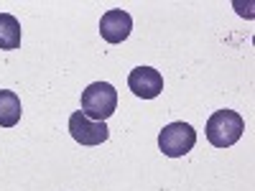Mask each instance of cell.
Listing matches in <instances>:
<instances>
[{
	"instance_id": "obj_8",
	"label": "cell",
	"mask_w": 255,
	"mask_h": 191,
	"mask_svg": "<svg viewBox=\"0 0 255 191\" xmlns=\"http://www.w3.org/2000/svg\"><path fill=\"white\" fill-rule=\"evenodd\" d=\"M20 46V23L10 13H0V49L13 51Z\"/></svg>"
},
{
	"instance_id": "obj_5",
	"label": "cell",
	"mask_w": 255,
	"mask_h": 191,
	"mask_svg": "<svg viewBox=\"0 0 255 191\" xmlns=\"http://www.w3.org/2000/svg\"><path fill=\"white\" fill-rule=\"evenodd\" d=\"M128 87H130V92L135 97L153 99L163 92V77L153 67H135L130 74H128Z\"/></svg>"
},
{
	"instance_id": "obj_1",
	"label": "cell",
	"mask_w": 255,
	"mask_h": 191,
	"mask_svg": "<svg viewBox=\"0 0 255 191\" xmlns=\"http://www.w3.org/2000/svg\"><path fill=\"white\" fill-rule=\"evenodd\" d=\"M245 133V120L235 110H217L207 120V140L215 148L235 145Z\"/></svg>"
},
{
	"instance_id": "obj_4",
	"label": "cell",
	"mask_w": 255,
	"mask_h": 191,
	"mask_svg": "<svg viewBox=\"0 0 255 191\" xmlns=\"http://www.w3.org/2000/svg\"><path fill=\"white\" fill-rule=\"evenodd\" d=\"M69 133H72V138L79 145H102L105 140H108V135H110L108 125L100 122V120L87 117L82 110L72 112V117H69Z\"/></svg>"
},
{
	"instance_id": "obj_2",
	"label": "cell",
	"mask_w": 255,
	"mask_h": 191,
	"mask_svg": "<svg viewBox=\"0 0 255 191\" xmlns=\"http://www.w3.org/2000/svg\"><path fill=\"white\" fill-rule=\"evenodd\" d=\"M115 110H118V92L113 84L95 82L82 92V112L87 117L105 122Z\"/></svg>"
},
{
	"instance_id": "obj_7",
	"label": "cell",
	"mask_w": 255,
	"mask_h": 191,
	"mask_svg": "<svg viewBox=\"0 0 255 191\" xmlns=\"http://www.w3.org/2000/svg\"><path fill=\"white\" fill-rule=\"evenodd\" d=\"M20 112H23V107H20L18 95L10 92V90H0V127L18 125Z\"/></svg>"
},
{
	"instance_id": "obj_6",
	"label": "cell",
	"mask_w": 255,
	"mask_h": 191,
	"mask_svg": "<svg viewBox=\"0 0 255 191\" xmlns=\"http://www.w3.org/2000/svg\"><path fill=\"white\" fill-rule=\"evenodd\" d=\"M130 28H133V18L130 13H125L120 8H113L102 15L100 20V33L108 44H123V41L130 36Z\"/></svg>"
},
{
	"instance_id": "obj_3",
	"label": "cell",
	"mask_w": 255,
	"mask_h": 191,
	"mask_svg": "<svg viewBox=\"0 0 255 191\" xmlns=\"http://www.w3.org/2000/svg\"><path fill=\"white\" fill-rule=\"evenodd\" d=\"M197 145V130L189 122H171L158 135V148L168 158H181Z\"/></svg>"
}]
</instances>
